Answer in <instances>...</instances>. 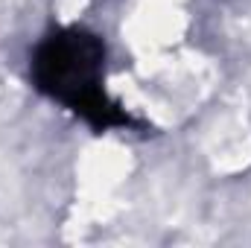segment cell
<instances>
[{
	"mask_svg": "<svg viewBox=\"0 0 251 248\" xmlns=\"http://www.w3.org/2000/svg\"><path fill=\"white\" fill-rule=\"evenodd\" d=\"M29 70L32 85L44 97L62 102L91 128L108 131L134 125L131 114L102 88L105 47L94 32L79 26L56 29L35 47Z\"/></svg>",
	"mask_w": 251,
	"mask_h": 248,
	"instance_id": "obj_1",
	"label": "cell"
}]
</instances>
